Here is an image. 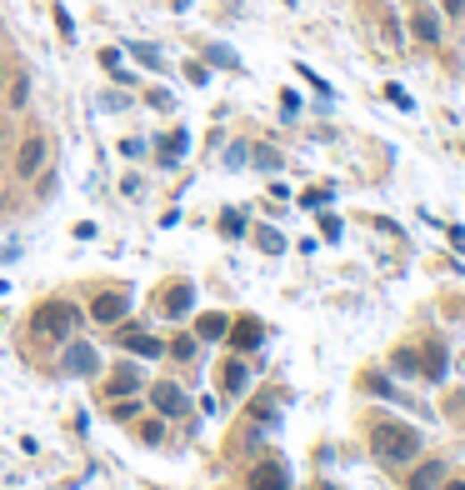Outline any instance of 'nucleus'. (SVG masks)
Masks as SVG:
<instances>
[{"instance_id":"obj_27","label":"nucleus","mask_w":465,"mask_h":490,"mask_svg":"<svg viewBox=\"0 0 465 490\" xmlns=\"http://www.w3.org/2000/svg\"><path fill=\"white\" fill-rule=\"evenodd\" d=\"M326 201H330V190H311V195H305L301 205H311V211H315V205H326Z\"/></svg>"},{"instance_id":"obj_19","label":"nucleus","mask_w":465,"mask_h":490,"mask_svg":"<svg viewBox=\"0 0 465 490\" xmlns=\"http://www.w3.org/2000/svg\"><path fill=\"white\" fill-rule=\"evenodd\" d=\"M165 351H176L180 361H190V355H195V340H190V336H180L176 345H165Z\"/></svg>"},{"instance_id":"obj_25","label":"nucleus","mask_w":465,"mask_h":490,"mask_svg":"<svg viewBox=\"0 0 465 490\" xmlns=\"http://www.w3.org/2000/svg\"><path fill=\"white\" fill-rule=\"evenodd\" d=\"M130 380H136V370H130V365H126V370L115 376V395H126V390H130Z\"/></svg>"},{"instance_id":"obj_24","label":"nucleus","mask_w":465,"mask_h":490,"mask_svg":"<svg viewBox=\"0 0 465 490\" xmlns=\"http://www.w3.org/2000/svg\"><path fill=\"white\" fill-rule=\"evenodd\" d=\"M145 101H151L155 111H170V90H151V96H145Z\"/></svg>"},{"instance_id":"obj_22","label":"nucleus","mask_w":465,"mask_h":490,"mask_svg":"<svg viewBox=\"0 0 465 490\" xmlns=\"http://www.w3.org/2000/svg\"><path fill=\"white\" fill-rule=\"evenodd\" d=\"M426 370H430V376H445V355H440V345H436V351H430Z\"/></svg>"},{"instance_id":"obj_16","label":"nucleus","mask_w":465,"mask_h":490,"mask_svg":"<svg viewBox=\"0 0 465 490\" xmlns=\"http://www.w3.org/2000/svg\"><path fill=\"white\" fill-rule=\"evenodd\" d=\"M255 240H261V251H270V255H280V251H286V240H280L276 230H265V226H261V236H255Z\"/></svg>"},{"instance_id":"obj_3","label":"nucleus","mask_w":465,"mask_h":490,"mask_svg":"<svg viewBox=\"0 0 465 490\" xmlns=\"http://www.w3.org/2000/svg\"><path fill=\"white\" fill-rule=\"evenodd\" d=\"M36 326L46 330V336H71V330H76V311H71V305H46V311L36 315Z\"/></svg>"},{"instance_id":"obj_10","label":"nucleus","mask_w":465,"mask_h":490,"mask_svg":"<svg viewBox=\"0 0 465 490\" xmlns=\"http://www.w3.org/2000/svg\"><path fill=\"white\" fill-rule=\"evenodd\" d=\"M415 40H426V46H436V40H440V21H436V15H430V11H420V15H415Z\"/></svg>"},{"instance_id":"obj_21","label":"nucleus","mask_w":465,"mask_h":490,"mask_svg":"<svg viewBox=\"0 0 465 490\" xmlns=\"http://www.w3.org/2000/svg\"><path fill=\"white\" fill-rule=\"evenodd\" d=\"M120 155H130V161H136V155H145V140H136V136L120 140Z\"/></svg>"},{"instance_id":"obj_7","label":"nucleus","mask_w":465,"mask_h":490,"mask_svg":"<svg viewBox=\"0 0 465 490\" xmlns=\"http://www.w3.org/2000/svg\"><path fill=\"white\" fill-rule=\"evenodd\" d=\"M95 365H101V355L90 351V345H71L65 351V370L71 376H95Z\"/></svg>"},{"instance_id":"obj_5","label":"nucleus","mask_w":465,"mask_h":490,"mask_svg":"<svg viewBox=\"0 0 465 490\" xmlns=\"http://www.w3.org/2000/svg\"><path fill=\"white\" fill-rule=\"evenodd\" d=\"M186 151H190V136L186 130H170V136H161V145H155V161H161L165 170H176V165L186 161Z\"/></svg>"},{"instance_id":"obj_30","label":"nucleus","mask_w":465,"mask_h":490,"mask_svg":"<svg viewBox=\"0 0 465 490\" xmlns=\"http://www.w3.org/2000/svg\"><path fill=\"white\" fill-rule=\"evenodd\" d=\"M455 490H465V486H455Z\"/></svg>"},{"instance_id":"obj_13","label":"nucleus","mask_w":465,"mask_h":490,"mask_svg":"<svg viewBox=\"0 0 465 490\" xmlns=\"http://www.w3.org/2000/svg\"><path fill=\"white\" fill-rule=\"evenodd\" d=\"M126 345H130L136 355H165V345H161V340H151V336H130Z\"/></svg>"},{"instance_id":"obj_26","label":"nucleus","mask_w":465,"mask_h":490,"mask_svg":"<svg viewBox=\"0 0 465 490\" xmlns=\"http://www.w3.org/2000/svg\"><path fill=\"white\" fill-rule=\"evenodd\" d=\"M245 151H251V145H230V155H226L230 170H236V165H245Z\"/></svg>"},{"instance_id":"obj_11","label":"nucleus","mask_w":465,"mask_h":490,"mask_svg":"<svg viewBox=\"0 0 465 490\" xmlns=\"http://www.w3.org/2000/svg\"><path fill=\"white\" fill-rule=\"evenodd\" d=\"M440 480H445V465H440V461H436V465H426V470H420V476H415V480H411V490H436V486H440Z\"/></svg>"},{"instance_id":"obj_12","label":"nucleus","mask_w":465,"mask_h":490,"mask_svg":"<svg viewBox=\"0 0 465 490\" xmlns=\"http://www.w3.org/2000/svg\"><path fill=\"white\" fill-rule=\"evenodd\" d=\"M236 345H240V351H251V345H261V326H255V320H240V330H236Z\"/></svg>"},{"instance_id":"obj_1","label":"nucleus","mask_w":465,"mask_h":490,"mask_svg":"<svg viewBox=\"0 0 465 490\" xmlns=\"http://www.w3.org/2000/svg\"><path fill=\"white\" fill-rule=\"evenodd\" d=\"M370 445H376V461H386V465H405V461H415L420 455V430H411V426H376L370 430Z\"/></svg>"},{"instance_id":"obj_14","label":"nucleus","mask_w":465,"mask_h":490,"mask_svg":"<svg viewBox=\"0 0 465 490\" xmlns=\"http://www.w3.org/2000/svg\"><path fill=\"white\" fill-rule=\"evenodd\" d=\"M130 55H136L140 65H151V71H161V65H165V55L155 51V46H130Z\"/></svg>"},{"instance_id":"obj_18","label":"nucleus","mask_w":465,"mask_h":490,"mask_svg":"<svg viewBox=\"0 0 465 490\" xmlns=\"http://www.w3.org/2000/svg\"><path fill=\"white\" fill-rule=\"evenodd\" d=\"M255 165H261V170H280V155L270 151V145H261V151H255Z\"/></svg>"},{"instance_id":"obj_8","label":"nucleus","mask_w":465,"mask_h":490,"mask_svg":"<svg viewBox=\"0 0 465 490\" xmlns=\"http://www.w3.org/2000/svg\"><path fill=\"white\" fill-rule=\"evenodd\" d=\"M155 405H161V415H186L190 401L180 386H155Z\"/></svg>"},{"instance_id":"obj_23","label":"nucleus","mask_w":465,"mask_h":490,"mask_svg":"<svg viewBox=\"0 0 465 490\" xmlns=\"http://www.w3.org/2000/svg\"><path fill=\"white\" fill-rule=\"evenodd\" d=\"M211 61H215V65H240V61H236V55H230V51H226V46H211Z\"/></svg>"},{"instance_id":"obj_15","label":"nucleus","mask_w":465,"mask_h":490,"mask_svg":"<svg viewBox=\"0 0 465 490\" xmlns=\"http://www.w3.org/2000/svg\"><path fill=\"white\" fill-rule=\"evenodd\" d=\"M201 336H205V340H220V336H226V315H205V320H201Z\"/></svg>"},{"instance_id":"obj_20","label":"nucleus","mask_w":465,"mask_h":490,"mask_svg":"<svg viewBox=\"0 0 465 490\" xmlns=\"http://www.w3.org/2000/svg\"><path fill=\"white\" fill-rule=\"evenodd\" d=\"M220 226H226V236H240V230H245V220H240V211H226V220H220Z\"/></svg>"},{"instance_id":"obj_28","label":"nucleus","mask_w":465,"mask_h":490,"mask_svg":"<svg viewBox=\"0 0 465 490\" xmlns=\"http://www.w3.org/2000/svg\"><path fill=\"white\" fill-rule=\"evenodd\" d=\"M445 11H451V15H461V11H465V0H445Z\"/></svg>"},{"instance_id":"obj_6","label":"nucleus","mask_w":465,"mask_h":490,"mask_svg":"<svg viewBox=\"0 0 465 490\" xmlns=\"http://www.w3.org/2000/svg\"><path fill=\"white\" fill-rule=\"evenodd\" d=\"M251 490H290V476H286V465L280 461H265L251 470Z\"/></svg>"},{"instance_id":"obj_4","label":"nucleus","mask_w":465,"mask_h":490,"mask_svg":"<svg viewBox=\"0 0 465 490\" xmlns=\"http://www.w3.org/2000/svg\"><path fill=\"white\" fill-rule=\"evenodd\" d=\"M40 165H46V140L30 136L26 145H21V155H15V176L30 180V176H40Z\"/></svg>"},{"instance_id":"obj_9","label":"nucleus","mask_w":465,"mask_h":490,"mask_svg":"<svg viewBox=\"0 0 465 490\" xmlns=\"http://www.w3.org/2000/svg\"><path fill=\"white\" fill-rule=\"evenodd\" d=\"M190 301H195V290H190V286H176L170 295H165V315H170V320H180V315L190 311Z\"/></svg>"},{"instance_id":"obj_17","label":"nucleus","mask_w":465,"mask_h":490,"mask_svg":"<svg viewBox=\"0 0 465 490\" xmlns=\"http://www.w3.org/2000/svg\"><path fill=\"white\" fill-rule=\"evenodd\" d=\"M245 380H251V376H245V365H240V361H230V365H226V386H230V390H240Z\"/></svg>"},{"instance_id":"obj_29","label":"nucleus","mask_w":465,"mask_h":490,"mask_svg":"<svg viewBox=\"0 0 465 490\" xmlns=\"http://www.w3.org/2000/svg\"><path fill=\"white\" fill-rule=\"evenodd\" d=\"M0 76H5V65H0Z\"/></svg>"},{"instance_id":"obj_2","label":"nucleus","mask_w":465,"mask_h":490,"mask_svg":"<svg viewBox=\"0 0 465 490\" xmlns=\"http://www.w3.org/2000/svg\"><path fill=\"white\" fill-rule=\"evenodd\" d=\"M126 311H130V295H126V290H101V295H95V305H90V315H95L101 326H115Z\"/></svg>"}]
</instances>
